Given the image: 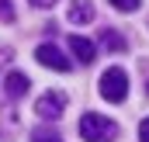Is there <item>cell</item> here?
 I'll list each match as a JSON object with an SVG mask.
<instances>
[{
	"label": "cell",
	"instance_id": "cell-1",
	"mask_svg": "<svg viewBox=\"0 0 149 142\" xmlns=\"http://www.w3.org/2000/svg\"><path fill=\"white\" fill-rule=\"evenodd\" d=\"M80 135L87 142H114L118 139V125H114L111 118H104V114L87 111V114L80 118Z\"/></svg>",
	"mask_w": 149,
	"mask_h": 142
},
{
	"label": "cell",
	"instance_id": "cell-2",
	"mask_svg": "<svg viewBox=\"0 0 149 142\" xmlns=\"http://www.w3.org/2000/svg\"><path fill=\"white\" fill-rule=\"evenodd\" d=\"M101 97L111 101V104H121L128 97V73L121 70V66L104 70V76H101Z\"/></svg>",
	"mask_w": 149,
	"mask_h": 142
},
{
	"label": "cell",
	"instance_id": "cell-3",
	"mask_svg": "<svg viewBox=\"0 0 149 142\" xmlns=\"http://www.w3.org/2000/svg\"><path fill=\"white\" fill-rule=\"evenodd\" d=\"M63 111H66V94H63V90H49V94H42L35 101V114L45 118V121L63 118Z\"/></svg>",
	"mask_w": 149,
	"mask_h": 142
},
{
	"label": "cell",
	"instance_id": "cell-4",
	"mask_svg": "<svg viewBox=\"0 0 149 142\" xmlns=\"http://www.w3.org/2000/svg\"><path fill=\"white\" fill-rule=\"evenodd\" d=\"M35 59L42 63V66H49V70H56V73H70L73 70V63L63 56V49H56L52 42H45V45H38L35 49Z\"/></svg>",
	"mask_w": 149,
	"mask_h": 142
},
{
	"label": "cell",
	"instance_id": "cell-5",
	"mask_svg": "<svg viewBox=\"0 0 149 142\" xmlns=\"http://www.w3.org/2000/svg\"><path fill=\"white\" fill-rule=\"evenodd\" d=\"M70 52H73L80 63H94V56H97V45H94L90 38H83V35H70Z\"/></svg>",
	"mask_w": 149,
	"mask_h": 142
},
{
	"label": "cell",
	"instance_id": "cell-6",
	"mask_svg": "<svg viewBox=\"0 0 149 142\" xmlns=\"http://www.w3.org/2000/svg\"><path fill=\"white\" fill-rule=\"evenodd\" d=\"M66 17H70L73 24H90V21H94V3H90V0H73L70 10H66Z\"/></svg>",
	"mask_w": 149,
	"mask_h": 142
},
{
	"label": "cell",
	"instance_id": "cell-7",
	"mask_svg": "<svg viewBox=\"0 0 149 142\" xmlns=\"http://www.w3.org/2000/svg\"><path fill=\"white\" fill-rule=\"evenodd\" d=\"M28 87H31V83H28V76H24V73H7V76H3V90H7V97H14V101H17V97H24V94H28Z\"/></svg>",
	"mask_w": 149,
	"mask_h": 142
},
{
	"label": "cell",
	"instance_id": "cell-8",
	"mask_svg": "<svg viewBox=\"0 0 149 142\" xmlns=\"http://www.w3.org/2000/svg\"><path fill=\"white\" fill-rule=\"evenodd\" d=\"M101 45L111 49V52H121V49H125V38L118 35L114 28H104V31H101Z\"/></svg>",
	"mask_w": 149,
	"mask_h": 142
},
{
	"label": "cell",
	"instance_id": "cell-9",
	"mask_svg": "<svg viewBox=\"0 0 149 142\" xmlns=\"http://www.w3.org/2000/svg\"><path fill=\"white\" fill-rule=\"evenodd\" d=\"M139 3H142V0H111V7H114V10H125V14L139 10Z\"/></svg>",
	"mask_w": 149,
	"mask_h": 142
},
{
	"label": "cell",
	"instance_id": "cell-10",
	"mask_svg": "<svg viewBox=\"0 0 149 142\" xmlns=\"http://www.w3.org/2000/svg\"><path fill=\"white\" fill-rule=\"evenodd\" d=\"M0 21H14V7H10V0H0Z\"/></svg>",
	"mask_w": 149,
	"mask_h": 142
},
{
	"label": "cell",
	"instance_id": "cell-11",
	"mask_svg": "<svg viewBox=\"0 0 149 142\" xmlns=\"http://www.w3.org/2000/svg\"><path fill=\"white\" fill-rule=\"evenodd\" d=\"M139 142H149V118H142V125H139Z\"/></svg>",
	"mask_w": 149,
	"mask_h": 142
},
{
	"label": "cell",
	"instance_id": "cell-12",
	"mask_svg": "<svg viewBox=\"0 0 149 142\" xmlns=\"http://www.w3.org/2000/svg\"><path fill=\"white\" fill-rule=\"evenodd\" d=\"M35 142H63V139H56V135H35Z\"/></svg>",
	"mask_w": 149,
	"mask_h": 142
},
{
	"label": "cell",
	"instance_id": "cell-13",
	"mask_svg": "<svg viewBox=\"0 0 149 142\" xmlns=\"http://www.w3.org/2000/svg\"><path fill=\"white\" fill-rule=\"evenodd\" d=\"M56 0H31V7H52Z\"/></svg>",
	"mask_w": 149,
	"mask_h": 142
}]
</instances>
